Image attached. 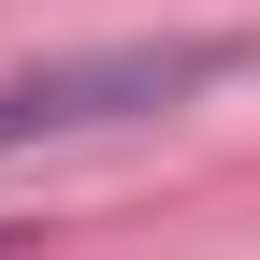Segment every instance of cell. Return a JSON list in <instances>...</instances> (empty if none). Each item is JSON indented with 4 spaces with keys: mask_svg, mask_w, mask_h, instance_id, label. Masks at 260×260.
<instances>
[{
    "mask_svg": "<svg viewBox=\"0 0 260 260\" xmlns=\"http://www.w3.org/2000/svg\"><path fill=\"white\" fill-rule=\"evenodd\" d=\"M246 29H130V44H73V58H29L0 73V159L29 145H87V130H145V116H188L246 73Z\"/></svg>",
    "mask_w": 260,
    "mask_h": 260,
    "instance_id": "cell-1",
    "label": "cell"
}]
</instances>
